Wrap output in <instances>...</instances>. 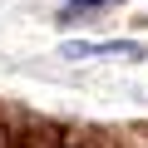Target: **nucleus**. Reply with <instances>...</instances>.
Wrapping results in <instances>:
<instances>
[{"mask_svg":"<svg viewBox=\"0 0 148 148\" xmlns=\"http://www.w3.org/2000/svg\"><path fill=\"white\" fill-rule=\"evenodd\" d=\"M109 5H119V0H69V5H64V20H84V15L109 10Z\"/></svg>","mask_w":148,"mask_h":148,"instance_id":"2","label":"nucleus"},{"mask_svg":"<svg viewBox=\"0 0 148 148\" xmlns=\"http://www.w3.org/2000/svg\"><path fill=\"white\" fill-rule=\"evenodd\" d=\"M64 54H69V59H89V54H123V59H138L143 45H69Z\"/></svg>","mask_w":148,"mask_h":148,"instance_id":"1","label":"nucleus"}]
</instances>
